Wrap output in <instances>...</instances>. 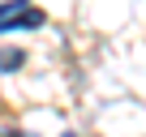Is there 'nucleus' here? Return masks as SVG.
Masks as SVG:
<instances>
[{
  "label": "nucleus",
  "mask_w": 146,
  "mask_h": 137,
  "mask_svg": "<svg viewBox=\"0 0 146 137\" xmlns=\"http://www.w3.org/2000/svg\"><path fill=\"white\" fill-rule=\"evenodd\" d=\"M35 26H43V13L39 9H26V13H13V17L0 22V34H9V30H35Z\"/></svg>",
  "instance_id": "nucleus-1"
},
{
  "label": "nucleus",
  "mask_w": 146,
  "mask_h": 137,
  "mask_svg": "<svg viewBox=\"0 0 146 137\" xmlns=\"http://www.w3.org/2000/svg\"><path fill=\"white\" fill-rule=\"evenodd\" d=\"M22 60H26V56H22L17 47H0V73H13V68H22Z\"/></svg>",
  "instance_id": "nucleus-2"
},
{
  "label": "nucleus",
  "mask_w": 146,
  "mask_h": 137,
  "mask_svg": "<svg viewBox=\"0 0 146 137\" xmlns=\"http://www.w3.org/2000/svg\"><path fill=\"white\" fill-rule=\"evenodd\" d=\"M26 9H30V0H9V5H0V22L13 17V13H26Z\"/></svg>",
  "instance_id": "nucleus-3"
},
{
  "label": "nucleus",
  "mask_w": 146,
  "mask_h": 137,
  "mask_svg": "<svg viewBox=\"0 0 146 137\" xmlns=\"http://www.w3.org/2000/svg\"><path fill=\"white\" fill-rule=\"evenodd\" d=\"M60 137H78V133H60Z\"/></svg>",
  "instance_id": "nucleus-4"
},
{
  "label": "nucleus",
  "mask_w": 146,
  "mask_h": 137,
  "mask_svg": "<svg viewBox=\"0 0 146 137\" xmlns=\"http://www.w3.org/2000/svg\"><path fill=\"white\" fill-rule=\"evenodd\" d=\"M9 137H26V133H9Z\"/></svg>",
  "instance_id": "nucleus-5"
}]
</instances>
